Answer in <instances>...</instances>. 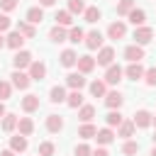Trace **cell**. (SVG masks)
<instances>
[{"label": "cell", "mask_w": 156, "mask_h": 156, "mask_svg": "<svg viewBox=\"0 0 156 156\" xmlns=\"http://www.w3.org/2000/svg\"><path fill=\"white\" fill-rule=\"evenodd\" d=\"M124 58H127L129 63H139V61L144 58V49H141L139 44H129V46L124 49Z\"/></svg>", "instance_id": "8992f818"}, {"label": "cell", "mask_w": 156, "mask_h": 156, "mask_svg": "<svg viewBox=\"0 0 156 156\" xmlns=\"http://www.w3.org/2000/svg\"><path fill=\"white\" fill-rule=\"evenodd\" d=\"M54 2H56V0H39V5H41V7H51Z\"/></svg>", "instance_id": "7dc6e473"}, {"label": "cell", "mask_w": 156, "mask_h": 156, "mask_svg": "<svg viewBox=\"0 0 156 156\" xmlns=\"http://www.w3.org/2000/svg\"><path fill=\"white\" fill-rule=\"evenodd\" d=\"M46 129H49L51 134L61 132V129H63V119H61L58 115H49V117H46Z\"/></svg>", "instance_id": "7402d4cb"}, {"label": "cell", "mask_w": 156, "mask_h": 156, "mask_svg": "<svg viewBox=\"0 0 156 156\" xmlns=\"http://www.w3.org/2000/svg\"><path fill=\"white\" fill-rule=\"evenodd\" d=\"M76 63H78V73H83V76H85V73H90V71L95 68V58H93V56H88V54H85V56H78V61H76Z\"/></svg>", "instance_id": "5bb4252c"}, {"label": "cell", "mask_w": 156, "mask_h": 156, "mask_svg": "<svg viewBox=\"0 0 156 156\" xmlns=\"http://www.w3.org/2000/svg\"><path fill=\"white\" fill-rule=\"evenodd\" d=\"M151 124H156V117H151Z\"/></svg>", "instance_id": "f5cc1de1"}, {"label": "cell", "mask_w": 156, "mask_h": 156, "mask_svg": "<svg viewBox=\"0 0 156 156\" xmlns=\"http://www.w3.org/2000/svg\"><path fill=\"white\" fill-rule=\"evenodd\" d=\"M54 20H56V24H58V27H71V24H73V15H71L68 10L56 12V17H54Z\"/></svg>", "instance_id": "f1b7e54d"}, {"label": "cell", "mask_w": 156, "mask_h": 156, "mask_svg": "<svg viewBox=\"0 0 156 156\" xmlns=\"http://www.w3.org/2000/svg\"><path fill=\"white\" fill-rule=\"evenodd\" d=\"M83 41H85V46H88L90 51H95V49H102V34H100L98 29H93V32H88Z\"/></svg>", "instance_id": "52a82bcc"}, {"label": "cell", "mask_w": 156, "mask_h": 156, "mask_svg": "<svg viewBox=\"0 0 156 156\" xmlns=\"http://www.w3.org/2000/svg\"><path fill=\"white\" fill-rule=\"evenodd\" d=\"M117 129H119V132H117L119 136H124V139H129V136L134 134V129H136V127H134V122H132V119H122V124H119Z\"/></svg>", "instance_id": "f546056e"}, {"label": "cell", "mask_w": 156, "mask_h": 156, "mask_svg": "<svg viewBox=\"0 0 156 156\" xmlns=\"http://www.w3.org/2000/svg\"><path fill=\"white\" fill-rule=\"evenodd\" d=\"M49 100L56 105V102H66V88L63 85H54L51 90H49Z\"/></svg>", "instance_id": "44dd1931"}, {"label": "cell", "mask_w": 156, "mask_h": 156, "mask_svg": "<svg viewBox=\"0 0 156 156\" xmlns=\"http://www.w3.org/2000/svg\"><path fill=\"white\" fill-rule=\"evenodd\" d=\"M17 32H20L24 39H32V37H37V29H34V24H29V22H20V24H17Z\"/></svg>", "instance_id": "4dcf8cb0"}, {"label": "cell", "mask_w": 156, "mask_h": 156, "mask_svg": "<svg viewBox=\"0 0 156 156\" xmlns=\"http://www.w3.org/2000/svg\"><path fill=\"white\" fill-rule=\"evenodd\" d=\"M68 12H71V15L85 12V2H83V0H68Z\"/></svg>", "instance_id": "8d00e7d4"}, {"label": "cell", "mask_w": 156, "mask_h": 156, "mask_svg": "<svg viewBox=\"0 0 156 156\" xmlns=\"http://www.w3.org/2000/svg\"><path fill=\"white\" fill-rule=\"evenodd\" d=\"M10 95H12V85H10V80H0V102L7 100Z\"/></svg>", "instance_id": "60d3db41"}, {"label": "cell", "mask_w": 156, "mask_h": 156, "mask_svg": "<svg viewBox=\"0 0 156 156\" xmlns=\"http://www.w3.org/2000/svg\"><path fill=\"white\" fill-rule=\"evenodd\" d=\"M49 39L51 41H56V44H61V41H66L68 39V32H66V27H51V32H49Z\"/></svg>", "instance_id": "d6986e66"}, {"label": "cell", "mask_w": 156, "mask_h": 156, "mask_svg": "<svg viewBox=\"0 0 156 156\" xmlns=\"http://www.w3.org/2000/svg\"><path fill=\"white\" fill-rule=\"evenodd\" d=\"M151 39H154V29H151V27H144V24H141V27L134 29V44L144 46V44H149Z\"/></svg>", "instance_id": "6da1fadb"}, {"label": "cell", "mask_w": 156, "mask_h": 156, "mask_svg": "<svg viewBox=\"0 0 156 156\" xmlns=\"http://www.w3.org/2000/svg\"><path fill=\"white\" fill-rule=\"evenodd\" d=\"M27 76H29V80H44V78H46V66H44L41 61H32Z\"/></svg>", "instance_id": "ba28073f"}, {"label": "cell", "mask_w": 156, "mask_h": 156, "mask_svg": "<svg viewBox=\"0 0 156 156\" xmlns=\"http://www.w3.org/2000/svg\"><path fill=\"white\" fill-rule=\"evenodd\" d=\"M90 154H93V149L88 144H78L76 146V156H90Z\"/></svg>", "instance_id": "7bdbcfd3"}, {"label": "cell", "mask_w": 156, "mask_h": 156, "mask_svg": "<svg viewBox=\"0 0 156 156\" xmlns=\"http://www.w3.org/2000/svg\"><path fill=\"white\" fill-rule=\"evenodd\" d=\"M41 20H44V10L41 7H29L27 10V22L29 24H39Z\"/></svg>", "instance_id": "83f0119b"}, {"label": "cell", "mask_w": 156, "mask_h": 156, "mask_svg": "<svg viewBox=\"0 0 156 156\" xmlns=\"http://www.w3.org/2000/svg\"><path fill=\"white\" fill-rule=\"evenodd\" d=\"M144 66L141 63H129L127 68H124V76L129 78V80H139V78H144Z\"/></svg>", "instance_id": "9a60e30c"}, {"label": "cell", "mask_w": 156, "mask_h": 156, "mask_svg": "<svg viewBox=\"0 0 156 156\" xmlns=\"http://www.w3.org/2000/svg\"><path fill=\"white\" fill-rule=\"evenodd\" d=\"M154 146H156V134H154Z\"/></svg>", "instance_id": "db71d44e"}, {"label": "cell", "mask_w": 156, "mask_h": 156, "mask_svg": "<svg viewBox=\"0 0 156 156\" xmlns=\"http://www.w3.org/2000/svg\"><path fill=\"white\" fill-rule=\"evenodd\" d=\"M112 61H115V49L112 46H102L100 51H98V58H95V63L98 66H112Z\"/></svg>", "instance_id": "277c9868"}, {"label": "cell", "mask_w": 156, "mask_h": 156, "mask_svg": "<svg viewBox=\"0 0 156 156\" xmlns=\"http://www.w3.org/2000/svg\"><path fill=\"white\" fill-rule=\"evenodd\" d=\"M136 151H139V144H136V141H132V139H127V141H124V146H122V154L134 156Z\"/></svg>", "instance_id": "f35d334b"}, {"label": "cell", "mask_w": 156, "mask_h": 156, "mask_svg": "<svg viewBox=\"0 0 156 156\" xmlns=\"http://www.w3.org/2000/svg\"><path fill=\"white\" fill-rule=\"evenodd\" d=\"M90 95H93V98H105V95H107L105 80H93V83H90Z\"/></svg>", "instance_id": "d4e9b609"}, {"label": "cell", "mask_w": 156, "mask_h": 156, "mask_svg": "<svg viewBox=\"0 0 156 156\" xmlns=\"http://www.w3.org/2000/svg\"><path fill=\"white\" fill-rule=\"evenodd\" d=\"M32 61H34V58H32V54H29V51H22V49H20V51L15 54V58H12L15 71H24V68H29V66H32Z\"/></svg>", "instance_id": "7a4b0ae2"}, {"label": "cell", "mask_w": 156, "mask_h": 156, "mask_svg": "<svg viewBox=\"0 0 156 156\" xmlns=\"http://www.w3.org/2000/svg\"><path fill=\"white\" fill-rule=\"evenodd\" d=\"M122 76H124V71L119 68V66H107V71H105V85H117L119 80H122Z\"/></svg>", "instance_id": "5b68a950"}, {"label": "cell", "mask_w": 156, "mask_h": 156, "mask_svg": "<svg viewBox=\"0 0 156 156\" xmlns=\"http://www.w3.org/2000/svg\"><path fill=\"white\" fill-rule=\"evenodd\" d=\"M90 156H110V154H107V149H95Z\"/></svg>", "instance_id": "bcb514c9"}, {"label": "cell", "mask_w": 156, "mask_h": 156, "mask_svg": "<svg viewBox=\"0 0 156 156\" xmlns=\"http://www.w3.org/2000/svg\"><path fill=\"white\" fill-rule=\"evenodd\" d=\"M93 117H95V107H93V105H80V107H78V119H80L83 124L90 122Z\"/></svg>", "instance_id": "4316f807"}, {"label": "cell", "mask_w": 156, "mask_h": 156, "mask_svg": "<svg viewBox=\"0 0 156 156\" xmlns=\"http://www.w3.org/2000/svg\"><path fill=\"white\" fill-rule=\"evenodd\" d=\"M66 85H68L71 90H83V88H85V76L78 73V71H76V73H68V76H66Z\"/></svg>", "instance_id": "9c48e42d"}, {"label": "cell", "mask_w": 156, "mask_h": 156, "mask_svg": "<svg viewBox=\"0 0 156 156\" xmlns=\"http://www.w3.org/2000/svg\"><path fill=\"white\" fill-rule=\"evenodd\" d=\"M132 122H134V127H139V129H146V127L151 124V112H149V110H136Z\"/></svg>", "instance_id": "8fae6325"}, {"label": "cell", "mask_w": 156, "mask_h": 156, "mask_svg": "<svg viewBox=\"0 0 156 156\" xmlns=\"http://www.w3.org/2000/svg\"><path fill=\"white\" fill-rule=\"evenodd\" d=\"M5 115H7V112H5V105L0 102V117H5Z\"/></svg>", "instance_id": "681fc988"}, {"label": "cell", "mask_w": 156, "mask_h": 156, "mask_svg": "<svg viewBox=\"0 0 156 156\" xmlns=\"http://www.w3.org/2000/svg\"><path fill=\"white\" fill-rule=\"evenodd\" d=\"M0 7H2L5 12H10V10L17 7V0H0Z\"/></svg>", "instance_id": "ee69618b"}, {"label": "cell", "mask_w": 156, "mask_h": 156, "mask_svg": "<svg viewBox=\"0 0 156 156\" xmlns=\"http://www.w3.org/2000/svg\"><path fill=\"white\" fill-rule=\"evenodd\" d=\"M127 17H129V22H132L134 27H141V24L146 22V12H144V10H139V7H134Z\"/></svg>", "instance_id": "cb8c5ba5"}, {"label": "cell", "mask_w": 156, "mask_h": 156, "mask_svg": "<svg viewBox=\"0 0 156 156\" xmlns=\"http://www.w3.org/2000/svg\"><path fill=\"white\" fill-rule=\"evenodd\" d=\"M66 105L73 107V110L80 107V105H83V93H80V90H71V93L66 95Z\"/></svg>", "instance_id": "484cf974"}, {"label": "cell", "mask_w": 156, "mask_h": 156, "mask_svg": "<svg viewBox=\"0 0 156 156\" xmlns=\"http://www.w3.org/2000/svg\"><path fill=\"white\" fill-rule=\"evenodd\" d=\"M0 49H5V37L0 34Z\"/></svg>", "instance_id": "f907efd6"}, {"label": "cell", "mask_w": 156, "mask_h": 156, "mask_svg": "<svg viewBox=\"0 0 156 156\" xmlns=\"http://www.w3.org/2000/svg\"><path fill=\"white\" fill-rule=\"evenodd\" d=\"M54 151H56V146L51 141H41L39 144V156H54Z\"/></svg>", "instance_id": "ab89813d"}, {"label": "cell", "mask_w": 156, "mask_h": 156, "mask_svg": "<svg viewBox=\"0 0 156 156\" xmlns=\"http://www.w3.org/2000/svg\"><path fill=\"white\" fill-rule=\"evenodd\" d=\"M151 156H156V146H154V149H151Z\"/></svg>", "instance_id": "816d5d0a"}, {"label": "cell", "mask_w": 156, "mask_h": 156, "mask_svg": "<svg viewBox=\"0 0 156 156\" xmlns=\"http://www.w3.org/2000/svg\"><path fill=\"white\" fill-rule=\"evenodd\" d=\"M0 156H17V154H15V151H12V149H7V151H2V154H0Z\"/></svg>", "instance_id": "c3c4849f"}, {"label": "cell", "mask_w": 156, "mask_h": 156, "mask_svg": "<svg viewBox=\"0 0 156 156\" xmlns=\"http://www.w3.org/2000/svg\"><path fill=\"white\" fill-rule=\"evenodd\" d=\"M22 44H24V37L15 29V32H10L7 37H5V46H10V49H15V51H20L22 49Z\"/></svg>", "instance_id": "7c38bea8"}, {"label": "cell", "mask_w": 156, "mask_h": 156, "mask_svg": "<svg viewBox=\"0 0 156 156\" xmlns=\"http://www.w3.org/2000/svg\"><path fill=\"white\" fill-rule=\"evenodd\" d=\"M22 110L24 112H37L39 110V95H32V93L24 95L22 98Z\"/></svg>", "instance_id": "2e32d148"}, {"label": "cell", "mask_w": 156, "mask_h": 156, "mask_svg": "<svg viewBox=\"0 0 156 156\" xmlns=\"http://www.w3.org/2000/svg\"><path fill=\"white\" fill-rule=\"evenodd\" d=\"M17 119L20 117H15V115H5L2 117V132H15L17 129Z\"/></svg>", "instance_id": "836d02e7"}, {"label": "cell", "mask_w": 156, "mask_h": 156, "mask_svg": "<svg viewBox=\"0 0 156 156\" xmlns=\"http://www.w3.org/2000/svg\"><path fill=\"white\" fill-rule=\"evenodd\" d=\"M95 139H98V144H102V146H107V144H112V141H115V132H112L110 127H105V129H98V134H95Z\"/></svg>", "instance_id": "e0dca14e"}, {"label": "cell", "mask_w": 156, "mask_h": 156, "mask_svg": "<svg viewBox=\"0 0 156 156\" xmlns=\"http://www.w3.org/2000/svg\"><path fill=\"white\" fill-rule=\"evenodd\" d=\"M95 134H98V129H95V127H93L90 122H85V124H83V127L78 129V136H80V139H93Z\"/></svg>", "instance_id": "e575fe53"}, {"label": "cell", "mask_w": 156, "mask_h": 156, "mask_svg": "<svg viewBox=\"0 0 156 156\" xmlns=\"http://www.w3.org/2000/svg\"><path fill=\"white\" fill-rule=\"evenodd\" d=\"M61 66H66V68H71V66H76V61H78V54L73 51V49H66V51H61Z\"/></svg>", "instance_id": "ffe728a7"}, {"label": "cell", "mask_w": 156, "mask_h": 156, "mask_svg": "<svg viewBox=\"0 0 156 156\" xmlns=\"http://www.w3.org/2000/svg\"><path fill=\"white\" fill-rule=\"evenodd\" d=\"M122 119H124V117L119 115V110H110V112H107V117H105V122H107V127H110V129H112V127H119V124H122Z\"/></svg>", "instance_id": "1f68e13d"}, {"label": "cell", "mask_w": 156, "mask_h": 156, "mask_svg": "<svg viewBox=\"0 0 156 156\" xmlns=\"http://www.w3.org/2000/svg\"><path fill=\"white\" fill-rule=\"evenodd\" d=\"M10 149H12L15 154H22V151H27V136H22V134H15V136L10 139Z\"/></svg>", "instance_id": "ac0fdd59"}, {"label": "cell", "mask_w": 156, "mask_h": 156, "mask_svg": "<svg viewBox=\"0 0 156 156\" xmlns=\"http://www.w3.org/2000/svg\"><path fill=\"white\" fill-rule=\"evenodd\" d=\"M83 39H85V32H83L80 27H71V29H68V41H71V44H80Z\"/></svg>", "instance_id": "d6a6232c"}, {"label": "cell", "mask_w": 156, "mask_h": 156, "mask_svg": "<svg viewBox=\"0 0 156 156\" xmlns=\"http://www.w3.org/2000/svg\"><path fill=\"white\" fill-rule=\"evenodd\" d=\"M5 29H10V17H7V15H0V34H2Z\"/></svg>", "instance_id": "f6af8a7d"}, {"label": "cell", "mask_w": 156, "mask_h": 156, "mask_svg": "<svg viewBox=\"0 0 156 156\" xmlns=\"http://www.w3.org/2000/svg\"><path fill=\"white\" fill-rule=\"evenodd\" d=\"M10 78H12V80H10V85H12V88H17V90H27V88H29V83H32V80H29V76H27L24 71H12V76H10Z\"/></svg>", "instance_id": "3957f363"}, {"label": "cell", "mask_w": 156, "mask_h": 156, "mask_svg": "<svg viewBox=\"0 0 156 156\" xmlns=\"http://www.w3.org/2000/svg\"><path fill=\"white\" fill-rule=\"evenodd\" d=\"M122 102H124V98H122V93H119V90H112V93H107V95H105V105H107L110 110H119V107H122Z\"/></svg>", "instance_id": "4fadbf2b"}, {"label": "cell", "mask_w": 156, "mask_h": 156, "mask_svg": "<svg viewBox=\"0 0 156 156\" xmlns=\"http://www.w3.org/2000/svg\"><path fill=\"white\" fill-rule=\"evenodd\" d=\"M132 10H134V0H119V2H117V15L127 17Z\"/></svg>", "instance_id": "d590c367"}, {"label": "cell", "mask_w": 156, "mask_h": 156, "mask_svg": "<svg viewBox=\"0 0 156 156\" xmlns=\"http://www.w3.org/2000/svg\"><path fill=\"white\" fill-rule=\"evenodd\" d=\"M83 15H85V22H90V24H95V22L100 20V10H98V7H85Z\"/></svg>", "instance_id": "74e56055"}, {"label": "cell", "mask_w": 156, "mask_h": 156, "mask_svg": "<svg viewBox=\"0 0 156 156\" xmlns=\"http://www.w3.org/2000/svg\"><path fill=\"white\" fill-rule=\"evenodd\" d=\"M17 129H20L22 136H29V134L34 132V122H32L29 117H20V119H17Z\"/></svg>", "instance_id": "603a6c76"}, {"label": "cell", "mask_w": 156, "mask_h": 156, "mask_svg": "<svg viewBox=\"0 0 156 156\" xmlns=\"http://www.w3.org/2000/svg\"><path fill=\"white\" fill-rule=\"evenodd\" d=\"M127 34V24L122 22V20H117V22H112L110 27H107V37L110 39H122Z\"/></svg>", "instance_id": "30bf717a"}, {"label": "cell", "mask_w": 156, "mask_h": 156, "mask_svg": "<svg viewBox=\"0 0 156 156\" xmlns=\"http://www.w3.org/2000/svg\"><path fill=\"white\" fill-rule=\"evenodd\" d=\"M144 80H146V85H156V68H146L144 71Z\"/></svg>", "instance_id": "b9f144b4"}]
</instances>
